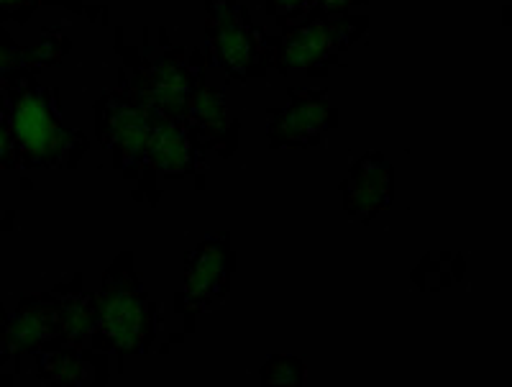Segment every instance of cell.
Listing matches in <instances>:
<instances>
[{"label":"cell","mask_w":512,"mask_h":387,"mask_svg":"<svg viewBox=\"0 0 512 387\" xmlns=\"http://www.w3.org/2000/svg\"><path fill=\"white\" fill-rule=\"evenodd\" d=\"M6 108L13 144L21 149L26 165L47 170L64 165L75 147V131L62 124L52 90L41 88L34 80L18 83L8 90Z\"/></svg>","instance_id":"1"},{"label":"cell","mask_w":512,"mask_h":387,"mask_svg":"<svg viewBox=\"0 0 512 387\" xmlns=\"http://www.w3.org/2000/svg\"><path fill=\"white\" fill-rule=\"evenodd\" d=\"M364 18H346L331 16V13L318 11L310 16L308 24L292 26L282 34L277 42V67L280 72L290 70H308V67L320 65L326 59L344 52L356 36L364 29Z\"/></svg>","instance_id":"2"},{"label":"cell","mask_w":512,"mask_h":387,"mask_svg":"<svg viewBox=\"0 0 512 387\" xmlns=\"http://www.w3.org/2000/svg\"><path fill=\"white\" fill-rule=\"evenodd\" d=\"M198 85V67L190 65L182 52H172L141 67L126 93L159 118H177L185 113L187 100Z\"/></svg>","instance_id":"3"},{"label":"cell","mask_w":512,"mask_h":387,"mask_svg":"<svg viewBox=\"0 0 512 387\" xmlns=\"http://www.w3.org/2000/svg\"><path fill=\"white\" fill-rule=\"evenodd\" d=\"M208 42L213 62L228 77L244 83L262 47V31L251 24L249 11L236 0H213L208 16Z\"/></svg>","instance_id":"4"},{"label":"cell","mask_w":512,"mask_h":387,"mask_svg":"<svg viewBox=\"0 0 512 387\" xmlns=\"http://www.w3.org/2000/svg\"><path fill=\"white\" fill-rule=\"evenodd\" d=\"M336 124V111L323 93L292 90L287 106L277 108L269 121V147L305 149L320 144Z\"/></svg>","instance_id":"5"},{"label":"cell","mask_w":512,"mask_h":387,"mask_svg":"<svg viewBox=\"0 0 512 387\" xmlns=\"http://www.w3.org/2000/svg\"><path fill=\"white\" fill-rule=\"evenodd\" d=\"M100 108H103L100 139L116 149L126 167L144 162L146 147L162 118L136 103L128 93H108L100 100Z\"/></svg>","instance_id":"6"},{"label":"cell","mask_w":512,"mask_h":387,"mask_svg":"<svg viewBox=\"0 0 512 387\" xmlns=\"http://www.w3.org/2000/svg\"><path fill=\"white\" fill-rule=\"evenodd\" d=\"M231 282V252L228 236L210 234L192 249L187 259L185 305L190 311H203L228 293Z\"/></svg>","instance_id":"7"},{"label":"cell","mask_w":512,"mask_h":387,"mask_svg":"<svg viewBox=\"0 0 512 387\" xmlns=\"http://www.w3.org/2000/svg\"><path fill=\"white\" fill-rule=\"evenodd\" d=\"M105 336L123 349L134 352L139 349L144 334L149 331V300L136 282L121 280L116 288L100 295L98 318Z\"/></svg>","instance_id":"8"},{"label":"cell","mask_w":512,"mask_h":387,"mask_svg":"<svg viewBox=\"0 0 512 387\" xmlns=\"http://www.w3.org/2000/svg\"><path fill=\"white\" fill-rule=\"evenodd\" d=\"M392 165L382 152H367L344 180V208L354 221L369 223L392 203Z\"/></svg>","instance_id":"9"},{"label":"cell","mask_w":512,"mask_h":387,"mask_svg":"<svg viewBox=\"0 0 512 387\" xmlns=\"http://www.w3.org/2000/svg\"><path fill=\"white\" fill-rule=\"evenodd\" d=\"M70 326V308L67 305L26 300L18 305L16 316L6 326V344L11 349H36L47 341L62 336Z\"/></svg>","instance_id":"10"},{"label":"cell","mask_w":512,"mask_h":387,"mask_svg":"<svg viewBox=\"0 0 512 387\" xmlns=\"http://www.w3.org/2000/svg\"><path fill=\"white\" fill-rule=\"evenodd\" d=\"M144 162L164 177H185L195 170V139L185 118H162L144 152Z\"/></svg>","instance_id":"11"},{"label":"cell","mask_w":512,"mask_h":387,"mask_svg":"<svg viewBox=\"0 0 512 387\" xmlns=\"http://www.w3.org/2000/svg\"><path fill=\"white\" fill-rule=\"evenodd\" d=\"M182 118H185L192 139L203 141V144L205 141H216L228 129L226 95L218 88H210V85L200 83L198 90L187 100Z\"/></svg>","instance_id":"12"},{"label":"cell","mask_w":512,"mask_h":387,"mask_svg":"<svg viewBox=\"0 0 512 387\" xmlns=\"http://www.w3.org/2000/svg\"><path fill=\"white\" fill-rule=\"evenodd\" d=\"M41 372H44V380L47 382H64V385H80L88 375V367L80 362L77 357H72L70 352L49 354L41 362Z\"/></svg>","instance_id":"13"},{"label":"cell","mask_w":512,"mask_h":387,"mask_svg":"<svg viewBox=\"0 0 512 387\" xmlns=\"http://www.w3.org/2000/svg\"><path fill=\"white\" fill-rule=\"evenodd\" d=\"M262 382H287V385H297V382H303V362L292 357H272L264 364Z\"/></svg>","instance_id":"14"},{"label":"cell","mask_w":512,"mask_h":387,"mask_svg":"<svg viewBox=\"0 0 512 387\" xmlns=\"http://www.w3.org/2000/svg\"><path fill=\"white\" fill-rule=\"evenodd\" d=\"M356 3H361V0H310V6L323 13H331V16H344L349 6H356Z\"/></svg>","instance_id":"15"},{"label":"cell","mask_w":512,"mask_h":387,"mask_svg":"<svg viewBox=\"0 0 512 387\" xmlns=\"http://www.w3.org/2000/svg\"><path fill=\"white\" fill-rule=\"evenodd\" d=\"M310 6V0H272L274 13L280 18H292L297 13H303Z\"/></svg>","instance_id":"16"},{"label":"cell","mask_w":512,"mask_h":387,"mask_svg":"<svg viewBox=\"0 0 512 387\" xmlns=\"http://www.w3.org/2000/svg\"><path fill=\"white\" fill-rule=\"evenodd\" d=\"M11 152H13L11 129H8V126L3 124V118H0V165H6L8 159H11Z\"/></svg>","instance_id":"17"},{"label":"cell","mask_w":512,"mask_h":387,"mask_svg":"<svg viewBox=\"0 0 512 387\" xmlns=\"http://www.w3.org/2000/svg\"><path fill=\"white\" fill-rule=\"evenodd\" d=\"M16 57H18V49L6 47V44H3V36H0V75L16 65Z\"/></svg>","instance_id":"18"},{"label":"cell","mask_w":512,"mask_h":387,"mask_svg":"<svg viewBox=\"0 0 512 387\" xmlns=\"http://www.w3.org/2000/svg\"><path fill=\"white\" fill-rule=\"evenodd\" d=\"M18 6H24V0H0V11H13Z\"/></svg>","instance_id":"19"}]
</instances>
